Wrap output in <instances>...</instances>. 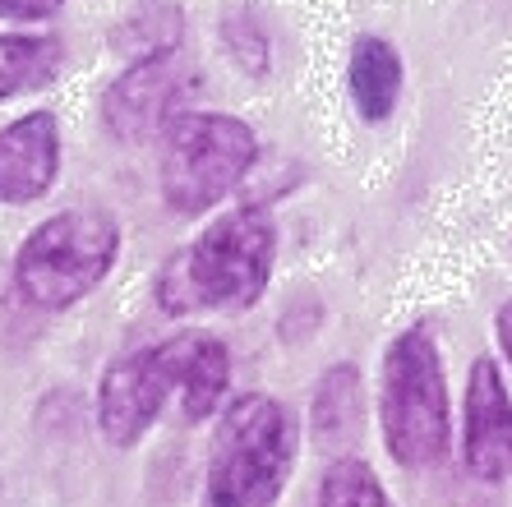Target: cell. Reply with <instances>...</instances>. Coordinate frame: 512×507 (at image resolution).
<instances>
[{
  "label": "cell",
  "mask_w": 512,
  "mask_h": 507,
  "mask_svg": "<svg viewBox=\"0 0 512 507\" xmlns=\"http://www.w3.org/2000/svg\"><path fill=\"white\" fill-rule=\"evenodd\" d=\"M319 507H393L388 494H383L379 475L356 457H342L328 466L319 484Z\"/></svg>",
  "instance_id": "15"
},
{
  "label": "cell",
  "mask_w": 512,
  "mask_h": 507,
  "mask_svg": "<svg viewBox=\"0 0 512 507\" xmlns=\"http://www.w3.org/2000/svg\"><path fill=\"white\" fill-rule=\"evenodd\" d=\"M227 42H231V51H236V60L245 65V70H254V74L263 70V42H259V33H254V28H240V19H231V24H227Z\"/></svg>",
  "instance_id": "16"
},
{
  "label": "cell",
  "mask_w": 512,
  "mask_h": 507,
  "mask_svg": "<svg viewBox=\"0 0 512 507\" xmlns=\"http://www.w3.org/2000/svg\"><path fill=\"white\" fill-rule=\"evenodd\" d=\"M167 369L171 397L185 420H208L222 406L231 383V355L213 332H176L171 342L153 346Z\"/></svg>",
  "instance_id": "9"
},
{
  "label": "cell",
  "mask_w": 512,
  "mask_h": 507,
  "mask_svg": "<svg viewBox=\"0 0 512 507\" xmlns=\"http://www.w3.org/2000/svg\"><path fill=\"white\" fill-rule=\"evenodd\" d=\"M116 222L102 213H60L19 245L14 291L37 309H65L84 300L116 263Z\"/></svg>",
  "instance_id": "4"
},
{
  "label": "cell",
  "mask_w": 512,
  "mask_h": 507,
  "mask_svg": "<svg viewBox=\"0 0 512 507\" xmlns=\"http://www.w3.org/2000/svg\"><path fill=\"white\" fill-rule=\"evenodd\" d=\"M60 171V130L51 111H28L0 130V199L33 203Z\"/></svg>",
  "instance_id": "10"
},
{
  "label": "cell",
  "mask_w": 512,
  "mask_h": 507,
  "mask_svg": "<svg viewBox=\"0 0 512 507\" xmlns=\"http://www.w3.org/2000/svg\"><path fill=\"white\" fill-rule=\"evenodd\" d=\"M167 401H171V383L153 346L120 355L116 365L102 374V388H97V425L116 448H130L153 429V420L162 415Z\"/></svg>",
  "instance_id": "7"
},
{
  "label": "cell",
  "mask_w": 512,
  "mask_h": 507,
  "mask_svg": "<svg viewBox=\"0 0 512 507\" xmlns=\"http://www.w3.org/2000/svg\"><path fill=\"white\" fill-rule=\"evenodd\" d=\"M499 346H503V355L512 360V305L499 309Z\"/></svg>",
  "instance_id": "18"
},
{
  "label": "cell",
  "mask_w": 512,
  "mask_h": 507,
  "mask_svg": "<svg viewBox=\"0 0 512 507\" xmlns=\"http://www.w3.org/2000/svg\"><path fill=\"white\" fill-rule=\"evenodd\" d=\"M365 429V388L351 365H333L314 388V434L323 448H351Z\"/></svg>",
  "instance_id": "11"
},
{
  "label": "cell",
  "mask_w": 512,
  "mask_h": 507,
  "mask_svg": "<svg viewBox=\"0 0 512 507\" xmlns=\"http://www.w3.org/2000/svg\"><path fill=\"white\" fill-rule=\"evenodd\" d=\"M180 10L171 0H143L139 10L125 19L120 28V47L134 51V56H157V51H176V37H180Z\"/></svg>",
  "instance_id": "14"
},
{
  "label": "cell",
  "mask_w": 512,
  "mask_h": 507,
  "mask_svg": "<svg viewBox=\"0 0 512 507\" xmlns=\"http://www.w3.org/2000/svg\"><path fill=\"white\" fill-rule=\"evenodd\" d=\"M60 56L65 51H60L56 37L0 33V102L28 93V88H42L56 74Z\"/></svg>",
  "instance_id": "13"
},
{
  "label": "cell",
  "mask_w": 512,
  "mask_h": 507,
  "mask_svg": "<svg viewBox=\"0 0 512 507\" xmlns=\"http://www.w3.org/2000/svg\"><path fill=\"white\" fill-rule=\"evenodd\" d=\"M56 10H60V0H0V19H19V24L51 19Z\"/></svg>",
  "instance_id": "17"
},
{
  "label": "cell",
  "mask_w": 512,
  "mask_h": 507,
  "mask_svg": "<svg viewBox=\"0 0 512 507\" xmlns=\"http://www.w3.org/2000/svg\"><path fill=\"white\" fill-rule=\"evenodd\" d=\"M296 461V420L277 397H236L217 420L208 457V507H273Z\"/></svg>",
  "instance_id": "2"
},
{
  "label": "cell",
  "mask_w": 512,
  "mask_h": 507,
  "mask_svg": "<svg viewBox=\"0 0 512 507\" xmlns=\"http://www.w3.org/2000/svg\"><path fill=\"white\" fill-rule=\"evenodd\" d=\"M259 143L254 130L236 116H185L176 130L162 139V199L171 213L199 217L217 199H227L250 171Z\"/></svg>",
  "instance_id": "5"
},
{
  "label": "cell",
  "mask_w": 512,
  "mask_h": 507,
  "mask_svg": "<svg viewBox=\"0 0 512 507\" xmlns=\"http://www.w3.org/2000/svg\"><path fill=\"white\" fill-rule=\"evenodd\" d=\"M402 93V56L383 37H360L351 47V97L365 120H388Z\"/></svg>",
  "instance_id": "12"
},
{
  "label": "cell",
  "mask_w": 512,
  "mask_h": 507,
  "mask_svg": "<svg viewBox=\"0 0 512 507\" xmlns=\"http://www.w3.org/2000/svg\"><path fill=\"white\" fill-rule=\"evenodd\" d=\"M383 438L397 466H434L448 452V388L425 328L402 332L383 355Z\"/></svg>",
  "instance_id": "3"
},
{
  "label": "cell",
  "mask_w": 512,
  "mask_h": 507,
  "mask_svg": "<svg viewBox=\"0 0 512 507\" xmlns=\"http://www.w3.org/2000/svg\"><path fill=\"white\" fill-rule=\"evenodd\" d=\"M273 222L254 208L217 217L190 249L157 277V300L171 314L190 309H250L273 272Z\"/></svg>",
  "instance_id": "1"
},
{
  "label": "cell",
  "mask_w": 512,
  "mask_h": 507,
  "mask_svg": "<svg viewBox=\"0 0 512 507\" xmlns=\"http://www.w3.org/2000/svg\"><path fill=\"white\" fill-rule=\"evenodd\" d=\"M199 93V74L180 51L134 60L102 97V120L116 143H153L167 139L180 120L190 116V102Z\"/></svg>",
  "instance_id": "6"
},
{
  "label": "cell",
  "mask_w": 512,
  "mask_h": 507,
  "mask_svg": "<svg viewBox=\"0 0 512 507\" xmlns=\"http://www.w3.org/2000/svg\"><path fill=\"white\" fill-rule=\"evenodd\" d=\"M466 471L499 484L512 471V397L494 360H476L466 378Z\"/></svg>",
  "instance_id": "8"
}]
</instances>
